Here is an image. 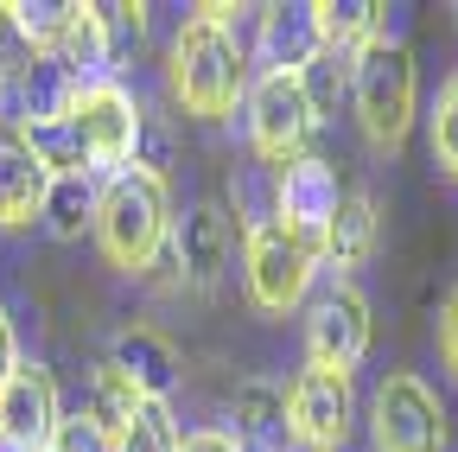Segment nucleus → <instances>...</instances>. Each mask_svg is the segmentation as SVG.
Wrapping results in <instances>:
<instances>
[{
	"mask_svg": "<svg viewBox=\"0 0 458 452\" xmlns=\"http://www.w3.org/2000/svg\"><path fill=\"white\" fill-rule=\"evenodd\" d=\"M26 141L38 147V159L51 166V179H96V173H122L134 159V141H140V108L122 83H89L71 96V108L57 122H32Z\"/></svg>",
	"mask_w": 458,
	"mask_h": 452,
	"instance_id": "nucleus-1",
	"label": "nucleus"
},
{
	"mask_svg": "<svg viewBox=\"0 0 458 452\" xmlns=\"http://www.w3.org/2000/svg\"><path fill=\"white\" fill-rule=\"evenodd\" d=\"M89 236L114 274H147L172 236V185L159 166H122L89 210Z\"/></svg>",
	"mask_w": 458,
	"mask_h": 452,
	"instance_id": "nucleus-2",
	"label": "nucleus"
},
{
	"mask_svg": "<svg viewBox=\"0 0 458 452\" xmlns=\"http://www.w3.org/2000/svg\"><path fill=\"white\" fill-rule=\"evenodd\" d=\"M165 83L172 102L198 122H223L236 115V102L249 96V51L229 38V26L210 20H185L179 38H172V58H165Z\"/></svg>",
	"mask_w": 458,
	"mask_h": 452,
	"instance_id": "nucleus-3",
	"label": "nucleus"
},
{
	"mask_svg": "<svg viewBox=\"0 0 458 452\" xmlns=\"http://www.w3.org/2000/svg\"><path fill=\"white\" fill-rule=\"evenodd\" d=\"M351 108H357V128L376 153H401L414 128V102H420V77H414V51L401 38H369L357 58H351Z\"/></svg>",
	"mask_w": 458,
	"mask_h": 452,
	"instance_id": "nucleus-4",
	"label": "nucleus"
},
{
	"mask_svg": "<svg viewBox=\"0 0 458 452\" xmlns=\"http://www.w3.org/2000/svg\"><path fill=\"white\" fill-rule=\"evenodd\" d=\"M312 274H318V255L286 236L274 217H255L249 223V243H242V280H249V300L261 312H293L306 294H312Z\"/></svg>",
	"mask_w": 458,
	"mask_h": 452,
	"instance_id": "nucleus-5",
	"label": "nucleus"
},
{
	"mask_svg": "<svg viewBox=\"0 0 458 452\" xmlns=\"http://www.w3.org/2000/svg\"><path fill=\"white\" fill-rule=\"evenodd\" d=\"M242 102H249V147H255V159H267V166L306 159V141H312V128H318V108H312V96H306V77H274V71H261Z\"/></svg>",
	"mask_w": 458,
	"mask_h": 452,
	"instance_id": "nucleus-6",
	"label": "nucleus"
},
{
	"mask_svg": "<svg viewBox=\"0 0 458 452\" xmlns=\"http://www.w3.org/2000/svg\"><path fill=\"white\" fill-rule=\"evenodd\" d=\"M376 452H445V408L414 370H388L369 395Z\"/></svg>",
	"mask_w": 458,
	"mask_h": 452,
	"instance_id": "nucleus-7",
	"label": "nucleus"
},
{
	"mask_svg": "<svg viewBox=\"0 0 458 452\" xmlns=\"http://www.w3.org/2000/svg\"><path fill=\"white\" fill-rule=\"evenodd\" d=\"M280 408H286V439H300L306 452H344V446H351L357 402H351V382H344V376L300 370L293 388L280 395Z\"/></svg>",
	"mask_w": 458,
	"mask_h": 452,
	"instance_id": "nucleus-8",
	"label": "nucleus"
},
{
	"mask_svg": "<svg viewBox=\"0 0 458 452\" xmlns=\"http://www.w3.org/2000/svg\"><path fill=\"white\" fill-rule=\"evenodd\" d=\"M363 351H369V300L344 280V287H331L306 319V370H325V376L351 382Z\"/></svg>",
	"mask_w": 458,
	"mask_h": 452,
	"instance_id": "nucleus-9",
	"label": "nucleus"
},
{
	"mask_svg": "<svg viewBox=\"0 0 458 452\" xmlns=\"http://www.w3.org/2000/svg\"><path fill=\"white\" fill-rule=\"evenodd\" d=\"M64 408H57V382L45 363H20L0 388V446L7 452H45Z\"/></svg>",
	"mask_w": 458,
	"mask_h": 452,
	"instance_id": "nucleus-10",
	"label": "nucleus"
},
{
	"mask_svg": "<svg viewBox=\"0 0 458 452\" xmlns=\"http://www.w3.org/2000/svg\"><path fill=\"white\" fill-rule=\"evenodd\" d=\"M337 198L344 192H337V173H331L325 159H293V166H280V185H274V223L318 255Z\"/></svg>",
	"mask_w": 458,
	"mask_h": 452,
	"instance_id": "nucleus-11",
	"label": "nucleus"
},
{
	"mask_svg": "<svg viewBox=\"0 0 458 452\" xmlns=\"http://www.w3.org/2000/svg\"><path fill=\"white\" fill-rule=\"evenodd\" d=\"M172 249H179V274L191 294H216V280L236 255V230H229V217L216 198L191 204L185 217H172Z\"/></svg>",
	"mask_w": 458,
	"mask_h": 452,
	"instance_id": "nucleus-12",
	"label": "nucleus"
},
{
	"mask_svg": "<svg viewBox=\"0 0 458 452\" xmlns=\"http://www.w3.org/2000/svg\"><path fill=\"white\" fill-rule=\"evenodd\" d=\"M51 198V166L38 159V147L26 141V128H0V230H26L45 217Z\"/></svg>",
	"mask_w": 458,
	"mask_h": 452,
	"instance_id": "nucleus-13",
	"label": "nucleus"
},
{
	"mask_svg": "<svg viewBox=\"0 0 458 452\" xmlns=\"http://www.w3.org/2000/svg\"><path fill=\"white\" fill-rule=\"evenodd\" d=\"M71 90H89V83H114V38H108V20L102 7H71V26L57 38V51L45 58Z\"/></svg>",
	"mask_w": 458,
	"mask_h": 452,
	"instance_id": "nucleus-14",
	"label": "nucleus"
},
{
	"mask_svg": "<svg viewBox=\"0 0 458 452\" xmlns=\"http://www.w3.org/2000/svg\"><path fill=\"white\" fill-rule=\"evenodd\" d=\"M108 363L134 382L140 402H165L172 382H179V351H172V337H159L153 325H128L122 337H114V357Z\"/></svg>",
	"mask_w": 458,
	"mask_h": 452,
	"instance_id": "nucleus-15",
	"label": "nucleus"
},
{
	"mask_svg": "<svg viewBox=\"0 0 458 452\" xmlns=\"http://www.w3.org/2000/svg\"><path fill=\"white\" fill-rule=\"evenodd\" d=\"M325 58L312 32V7H261V64L274 77H306Z\"/></svg>",
	"mask_w": 458,
	"mask_h": 452,
	"instance_id": "nucleus-16",
	"label": "nucleus"
},
{
	"mask_svg": "<svg viewBox=\"0 0 458 452\" xmlns=\"http://www.w3.org/2000/svg\"><path fill=\"white\" fill-rule=\"evenodd\" d=\"M376 255V198L369 192H344L331 223H325V243H318V261H331L337 274H351Z\"/></svg>",
	"mask_w": 458,
	"mask_h": 452,
	"instance_id": "nucleus-17",
	"label": "nucleus"
},
{
	"mask_svg": "<svg viewBox=\"0 0 458 452\" xmlns=\"http://www.w3.org/2000/svg\"><path fill=\"white\" fill-rule=\"evenodd\" d=\"M312 32H318V45L331 51V58H357L369 38L388 32V7H376V0H318Z\"/></svg>",
	"mask_w": 458,
	"mask_h": 452,
	"instance_id": "nucleus-18",
	"label": "nucleus"
},
{
	"mask_svg": "<svg viewBox=\"0 0 458 452\" xmlns=\"http://www.w3.org/2000/svg\"><path fill=\"white\" fill-rule=\"evenodd\" d=\"M229 421H236V427H223V433L236 439V452H280V433H286L280 388L249 382V388L236 395V408H229Z\"/></svg>",
	"mask_w": 458,
	"mask_h": 452,
	"instance_id": "nucleus-19",
	"label": "nucleus"
},
{
	"mask_svg": "<svg viewBox=\"0 0 458 452\" xmlns=\"http://www.w3.org/2000/svg\"><path fill=\"white\" fill-rule=\"evenodd\" d=\"M114 452H179V421L165 402H134V414L114 427Z\"/></svg>",
	"mask_w": 458,
	"mask_h": 452,
	"instance_id": "nucleus-20",
	"label": "nucleus"
},
{
	"mask_svg": "<svg viewBox=\"0 0 458 452\" xmlns=\"http://www.w3.org/2000/svg\"><path fill=\"white\" fill-rule=\"evenodd\" d=\"M13 20V32L32 45V58H51L57 51V38H64V26H71V7L64 0H20V7H0Z\"/></svg>",
	"mask_w": 458,
	"mask_h": 452,
	"instance_id": "nucleus-21",
	"label": "nucleus"
},
{
	"mask_svg": "<svg viewBox=\"0 0 458 452\" xmlns=\"http://www.w3.org/2000/svg\"><path fill=\"white\" fill-rule=\"evenodd\" d=\"M427 141H433V166H439V179L458 185V71L439 83V102H433V115H427Z\"/></svg>",
	"mask_w": 458,
	"mask_h": 452,
	"instance_id": "nucleus-22",
	"label": "nucleus"
},
{
	"mask_svg": "<svg viewBox=\"0 0 458 452\" xmlns=\"http://www.w3.org/2000/svg\"><path fill=\"white\" fill-rule=\"evenodd\" d=\"M96 210V192L83 173L71 179H51V198H45V217H51V236H83V223Z\"/></svg>",
	"mask_w": 458,
	"mask_h": 452,
	"instance_id": "nucleus-23",
	"label": "nucleus"
},
{
	"mask_svg": "<svg viewBox=\"0 0 458 452\" xmlns=\"http://www.w3.org/2000/svg\"><path fill=\"white\" fill-rule=\"evenodd\" d=\"M134 402H140L134 382H128L122 370H114V363H102V370H96V408H89V421L114 433V427H122V421L134 414Z\"/></svg>",
	"mask_w": 458,
	"mask_h": 452,
	"instance_id": "nucleus-24",
	"label": "nucleus"
},
{
	"mask_svg": "<svg viewBox=\"0 0 458 452\" xmlns=\"http://www.w3.org/2000/svg\"><path fill=\"white\" fill-rule=\"evenodd\" d=\"M51 452H114V433L96 427L89 414H64L57 433H51Z\"/></svg>",
	"mask_w": 458,
	"mask_h": 452,
	"instance_id": "nucleus-25",
	"label": "nucleus"
},
{
	"mask_svg": "<svg viewBox=\"0 0 458 452\" xmlns=\"http://www.w3.org/2000/svg\"><path fill=\"white\" fill-rule=\"evenodd\" d=\"M433 345H439V363L452 370V382H458V287L445 294V306H439V331H433Z\"/></svg>",
	"mask_w": 458,
	"mask_h": 452,
	"instance_id": "nucleus-26",
	"label": "nucleus"
},
{
	"mask_svg": "<svg viewBox=\"0 0 458 452\" xmlns=\"http://www.w3.org/2000/svg\"><path fill=\"white\" fill-rule=\"evenodd\" d=\"M179 452H236V439H229L223 427H198L191 439H179Z\"/></svg>",
	"mask_w": 458,
	"mask_h": 452,
	"instance_id": "nucleus-27",
	"label": "nucleus"
},
{
	"mask_svg": "<svg viewBox=\"0 0 458 452\" xmlns=\"http://www.w3.org/2000/svg\"><path fill=\"white\" fill-rule=\"evenodd\" d=\"M13 370H20V337H13V319L0 312V388H7Z\"/></svg>",
	"mask_w": 458,
	"mask_h": 452,
	"instance_id": "nucleus-28",
	"label": "nucleus"
},
{
	"mask_svg": "<svg viewBox=\"0 0 458 452\" xmlns=\"http://www.w3.org/2000/svg\"><path fill=\"white\" fill-rule=\"evenodd\" d=\"M0 128H7V83H0Z\"/></svg>",
	"mask_w": 458,
	"mask_h": 452,
	"instance_id": "nucleus-29",
	"label": "nucleus"
},
{
	"mask_svg": "<svg viewBox=\"0 0 458 452\" xmlns=\"http://www.w3.org/2000/svg\"><path fill=\"white\" fill-rule=\"evenodd\" d=\"M452 13H458V7H452Z\"/></svg>",
	"mask_w": 458,
	"mask_h": 452,
	"instance_id": "nucleus-30",
	"label": "nucleus"
},
{
	"mask_svg": "<svg viewBox=\"0 0 458 452\" xmlns=\"http://www.w3.org/2000/svg\"><path fill=\"white\" fill-rule=\"evenodd\" d=\"M45 452H51V446H45Z\"/></svg>",
	"mask_w": 458,
	"mask_h": 452,
	"instance_id": "nucleus-31",
	"label": "nucleus"
}]
</instances>
